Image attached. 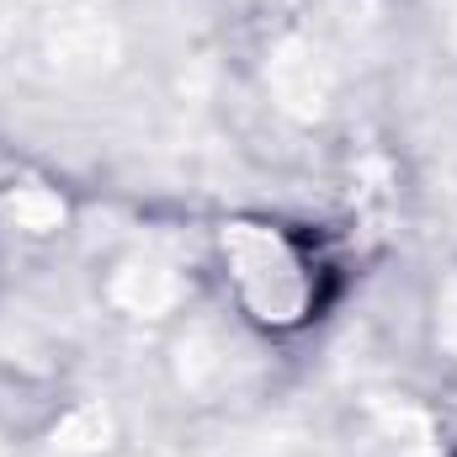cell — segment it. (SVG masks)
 Listing matches in <instances>:
<instances>
[{"label":"cell","mask_w":457,"mask_h":457,"mask_svg":"<svg viewBox=\"0 0 457 457\" xmlns=\"http://www.w3.org/2000/svg\"><path fill=\"white\" fill-rule=\"evenodd\" d=\"M224 266L234 298L250 320L287 330L314 309V271L303 250L271 224H228L224 228Z\"/></svg>","instance_id":"1"}]
</instances>
